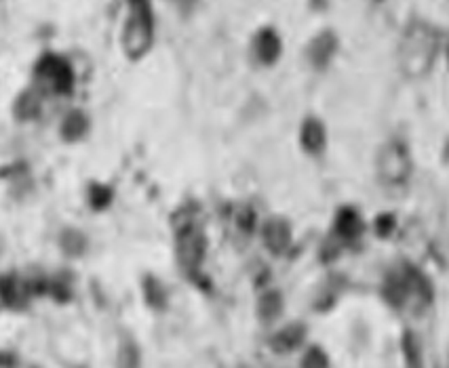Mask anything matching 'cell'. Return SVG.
<instances>
[{
  "instance_id": "44dd1931",
  "label": "cell",
  "mask_w": 449,
  "mask_h": 368,
  "mask_svg": "<svg viewBox=\"0 0 449 368\" xmlns=\"http://www.w3.org/2000/svg\"><path fill=\"white\" fill-rule=\"evenodd\" d=\"M304 368H327L329 366V358L321 347H310L302 360Z\"/></svg>"
},
{
  "instance_id": "484cf974",
  "label": "cell",
  "mask_w": 449,
  "mask_h": 368,
  "mask_svg": "<svg viewBox=\"0 0 449 368\" xmlns=\"http://www.w3.org/2000/svg\"><path fill=\"white\" fill-rule=\"evenodd\" d=\"M239 368H251V366H247V364H241Z\"/></svg>"
},
{
  "instance_id": "7c38bea8",
  "label": "cell",
  "mask_w": 449,
  "mask_h": 368,
  "mask_svg": "<svg viewBox=\"0 0 449 368\" xmlns=\"http://www.w3.org/2000/svg\"><path fill=\"white\" fill-rule=\"evenodd\" d=\"M361 231H363L361 217L353 208H342L338 213V219H335V233L346 240H353L357 236H361Z\"/></svg>"
},
{
  "instance_id": "8fae6325",
  "label": "cell",
  "mask_w": 449,
  "mask_h": 368,
  "mask_svg": "<svg viewBox=\"0 0 449 368\" xmlns=\"http://www.w3.org/2000/svg\"><path fill=\"white\" fill-rule=\"evenodd\" d=\"M382 295L384 299L392 305V307H403L405 305V299L409 295V284L405 280V276L401 274H390L384 282V289H382Z\"/></svg>"
},
{
  "instance_id": "ba28073f",
  "label": "cell",
  "mask_w": 449,
  "mask_h": 368,
  "mask_svg": "<svg viewBox=\"0 0 449 368\" xmlns=\"http://www.w3.org/2000/svg\"><path fill=\"white\" fill-rule=\"evenodd\" d=\"M304 337H306V324L293 322V324L285 326L283 330H279V332L272 337L270 345H272V349H274L277 353H289V351H293L295 347L302 345Z\"/></svg>"
},
{
  "instance_id": "9a60e30c",
  "label": "cell",
  "mask_w": 449,
  "mask_h": 368,
  "mask_svg": "<svg viewBox=\"0 0 449 368\" xmlns=\"http://www.w3.org/2000/svg\"><path fill=\"white\" fill-rule=\"evenodd\" d=\"M144 295H146V303L154 309H165L167 307V293L163 289V284L154 278L148 276L144 280Z\"/></svg>"
},
{
  "instance_id": "d4e9b609",
  "label": "cell",
  "mask_w": 449,
  "mask_h": 368,
  "mask_svg": "<svg viewBox=\"0 0 449 368\" xmlns=\"http://www.w3.org/2000/svg\"><path fill=\"white\" fill-rule=\"evenodd\" d=\"M3 247H5V242H3V238H0V255H3Z\"/></svg>"
},
{
  "instance_id": "277c9868",
  "label": "cell",
  "mask_w": 449,
  "mask_h": 368,
  "mask_svg": "<svg viewBox=\"0 0 449 368\" xmlns=\"http://www.w3.org/2000/svg\"><path fill=\"white\" fill-rule=\"evenodd\" d=\"M36 76L47 82L55 93H68L72 89V68L68 61H64L61 57L49 55L45 57L38 66H36Z\"/></svg>"
},
{
  "instance_id": "e0dca14e",
  "label": "cell",
  "mask_w": 449,
  "mask_h": 368,
  "mask_svg": "<svg viewBox=\"0 0 449 368\" xmlns=\"http://www.w3.org/2000/svg\"><path fill=\"white\" fill-rule=\"evenodd\" d=\"M403 351L407 360V368H422V347L415 332L407 330L403 337Z\"/></svg>"
},
{
  "instance_id": "4fadbf2b",
  "label": "cell",
  "mask_w": 449,
  "mask_h": 368,
  "mask_svg": "<svg viewBox=\"0 0 449 368\" xmlns=\"http://www.w3.org/2000/svg\"><path fill=\"white\" fill-rule=\"evenodd\" d=\"M89 129V120L82 112H70L61 125V135L66 141H78Z\"/></svg>"
},
{
  "instance_id": "2e32d148",
  "label": "cell",
  "mask_w": 449,
  "mask_h": 368,
  "mask_svg": "<svg viewBox=\"0 0 449 368\" xmlns=\"http://www.w3.org/2000/svg\"><path fill=\"white\" fill-rule=\"evenodd\" d=\"M61 249L70 257H80L87 249V238L76 229H66L61 233Z\"/></svg>"
},
{
  "instance_id": "5b68a950",
  "label": "cell",
  "mask_w": 449,
  "mask_h": 368,
  "mask_svg": "<svg viewBox=\"0 0 449 368\" xmlns=\"http://www.w3.org/2000/svg\"><path fill=\"white\" fill-rule=\"evenodd\" d=\"M177 257H179V263L186 270H194V268L200 266V261L205 257V238H203L200 231L188 229V231L179 233V238H177Z\"/></svg>"
},
{
  "instance_id": "7a4b0ae2",
  "label": "cell",
  "mask_w": 449,
  "mask_h": 368,
  "mask_svg": "<svg viewBox=\"0 0 449 368\" xmlns=\"http://www.w3.org/2000/svg\"><path fill=\"white\" fill-rule=\"evenodd\" d=\"M152 9L148 3H133L131 17L123 32V47L131 59H140L152 47Z\"/></svg>"
},
{
  "instance_id": "9c48e42d",
  "label": "cell",
  "mask_w": 449,
  "mask_h": 368,
  "mask_svg": "<svg viewBox=\"0 0 449 368\" xmlns=\"http://www.w3.org/2000/svg\"><path fill=\"white\" fill-rule=\"evenodd\" d=\"M281 49H283V43H281L279 34L272 28H266V30H262L258 34V38H256V53H258V57H260L262 63H266V66L274 63L279 59V55H281Z\"/></svg>"
},
{
  "instance_id": "cb8c5ba5",
  "label": "cell",
  "mask_w": 449,
  "mask_h": 368,
  "mask_svg": "<svg viewBox=\"0 0 449 368\" xmlns=\"http://www.w3.org/2000/svg\"><path fill=\"white\" fill-rule=\"evenodd\" d=\"M376 229L380 236H390V231L395 229V217L392 215H380L376 221Z\"/></svg>"
},
{
  "instance_id": "8992f818",
  "label": "cell",
  "mask_w": 449,
  "mask_h": 368,
  "mask_svg": "<svg viewBox=\"0 0 449 368\" xmlns=\"http://www.w3.org/2000/svg\"><path fill=\"white\" fill-rule=\"evenodd\" d=\"M264 242L266 247L270 249L272 255H281L289 249L291 244V227L285 219L281 217H272L266 221L264 225Z\"/></svg>"
},
{
  "instance_id": "ffe728a7",
  "label": "cell",
  "mask_w": 449,
  "mask_h": 368,
  "mask_svg": "<svg viewBox=\"0 0 449 368\" xmlns=\"http://www.w3.org/2000/svg\"><path fill=\"white\" fill-rule=\"evenodd\" d=\"M17 116L20 118H34L38 114V99L32 95V93H24L20 99H17Z\"/></svg>"
},
{
  "instance_id": "52a82bcc",
  "label": "cell",
  "mask_w": 449,
  "mask_h": 368,
  "mask_svg": "<svg viewBox=\"0 0 449 368\" xmlns=\"http://www.w3.org/2000/svg\"><path fill=\"white\" fill-rule=\"evenodd\" d=\"M335 47H338V38H335L333 32H321L316 38H312V43L308 45V59L314 68L323 70L333 53H335Z\"/></svg>"
},
{
  "instance_id": "603a6c76",
  "label": "cell",
  "mask_w": 449,
  "mask_h": 368,
  "mask_svg": "<svg viewBox=\"0 0 449 368\" xmlns=\"http://www.w3.org/2000/svg\"><path fill=\"white\" fill-rule=\"evenodd\" d=\"M110 200H112V190H108V187H103V185H93V187H91V204H93L95 208L108 206Z\"/></svg>"
},
{
  "instance_id": "3957f363",
  "label": "cell",
  "mask_w": 449,
  "mask_h": 368,
  "mask_svg": "<svg viewBox=\"0 0 449 368\" xmlns=\"http://www.w3.org/2000/svg\"><path fill=\"white\" fill-rule=\"evenodd\" d=\"M378 173L380 179L388 183H403L411 173V160L407 148L399 141L386 144L378 154Z\"/></svg>"
},
{
  "instance_id": "6da1fadb",
  "label": "cell",
  "mask_w": 449,
  "mask_h": 368,
  "mask_svg": "<svg viewBox=\"0 0 449 368\" xmlns=\"http://www.w3.org/2000/svg\"><path fill=\"white\" fill-rule=\"evenodd\" d=\"M439 53V32L426 24H411L403 36L399 61L409 78H420L430 72Z\"/></svg>"
},
{
  "instance_id": "7402d4cb",
  "label": "cell",
  "mask_w": 449,
  "mask_h": 368,
  "mask_svg": "<svg viewBox=\"0 0 449 368\" xmlns=\"http://www.w3.org/2000/svg\"><path fill=\"white\" fill-rule=\"evenodd\" d=\"M0 297H3L9 305H17V301H22V297L17 293V282L13 278H0Z\"/></svg>"
},
{
  "instance_id": "d6986e66",
  "label": "cell",
  "mask_w": 449,
  "mask_h": 368,
  "mask_svg": "<svg viewBox=\"0 0 449 368\" xmlns=\"http://www.w3.org/2000/svg\"><path fill=\"white\" fill-rule=\"evenodd\" d=\"M119 368H140V349L131 339H125L119 347Z\"/></svg>"
},
{
  "instance_id": "5bb4252c",
  "label": "cell",
  "mask_w": 449,
  "mask_h": 368,
  "mask_svg": "<svg viewBox=\"0 0 449 368\" xmlns=\"http://www.w3.org/2000/svg\"><path fill=\"white\" fill-rule=\"evenodd\" d=\"M281 312H283V295L279 291H270L258 301V316L264 322L277 320L281 316Z\"/></svg>"
},
{
  "instance_id": "30bf717a",
  "label": "cell",
  "mask_w": 449,
  "mask_h": 368,
  "mask_svg": "<svg viewBox=\"0 0 449 368\" xmlns=\"http://www.w3.org/2000/svg\"><path fill=\"white\" fill-rule=\"evenodd\" d=\"M325 141H327V135H325L323 122L316 118H308L302 127V146L306 148V152L321 154L325 148Z\"/></svg>"
},
{
  "instance_id": "ac0fdd59",
  "label": "cell",
  "mask_w": 449,
  "mask_h": 368,
  "mask_svg": "<svg viewBox=\"0 0 449 368\" xmlns=\"http://www.w3.org/2000/svg\"><path fill=\"white\" fill-rule=\"evenodd\" d=\"M405 280H407L409 289L413 286V289L418 291V295L424 299V303H428V301L432 299V286H430V280H428L422 272H418V270H413L411 266H407Z\"/></svg>"
}]
</instances>
